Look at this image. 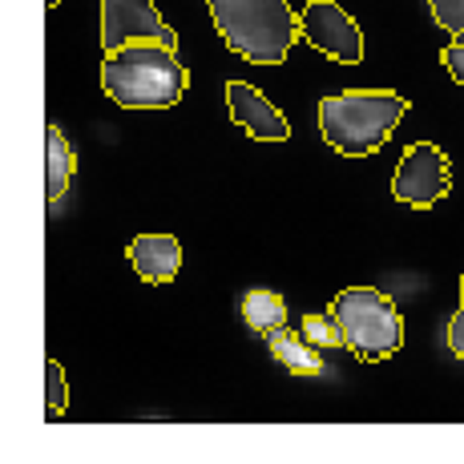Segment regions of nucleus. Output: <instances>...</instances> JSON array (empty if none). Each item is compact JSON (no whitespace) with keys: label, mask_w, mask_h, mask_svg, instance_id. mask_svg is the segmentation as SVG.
Instances as JSON below:
<instances>
[{"label":"nucleus","mask_w":464,"mask_h":464,"mask_svg":"<svg viewBox=\"0 0 464 464\" xmlns=\"http://www.w3.org/2000/svg\"><path fill=\"white\" fill-rule=\"evenodd\" d=\"M186 85H190V73L178 61V49L154 41L113 49L102 61V89L121 110H169L182 102Z\"/></svg>","instance_id":"obj_1"},{"label":"nucleus","mask_w":464,"mask_h":464,"mask_svg":"<svg viewBox=\"0 0 464 464\" xmlns=\"http://www.w3.org/2000/svg\"><path fill=\"white\" fill-rule=\"evenodd\" d=\"M408 113V97L392 89H343L319 102L324 141L343 158H368L388 146L392 130Z\"/></svg>","instance_id":"obj_2"},{"label":"nucleus","mask_w":464,"mask_h":464,"mask_svg":"<svg viewBox=\"0 0 464 464\" xmlns=\"http://www.w3.org/2000/svg\"><path fill=\"white\" fill-rule=\"evenodd\" d=\"M214 29L251 65H283L287 53L303 37L299 16L287 0H207Z\"/></svg>","instance_id":"obj_3"},{"label":"nucleus","mask_w":464,"mask_h":464,"mask_svg":"<svg viewBox=\"0 0 464 464\" xmlns=\"http://www.w3.org/2000/svg\"><path fill=\"white\" fill-rule=\"evenodd\" d=\"M332 315L339 319L347 335V347L363 363H380L400 352L404 343V319L396 303L376 287H347L332 299Z\"/></svg>","instance_id":"obj_4"},{"label":"nucleus","mask_w":464,"mask_h":464,"mask_svg":"<svg viewBox=\"0 0 464 464\" xmlns=\"http://www.w3.org/2000/svg\"><path fill=\"white\" fill-rule=\"evenodd\" d=\"M452 190V166L444 158V150L436 141H416V146L404 150L396 166V178H392V194L400 202L416 210H428Z\"/></svg>","instance_id":"obj_5"},{"label":"nucleus","mask_w":464,"mask_h":464,"mask_svg":"<svg viewBox=\"0 0 464 464\" xmlns=\"http://www.w3.org/2000/svg\"><path fill=\"white\" fill-rule=\"evenodd\" d=\"M303 41L315 53L339 61V65H360L363 61V33L335 0H307L299 13Z\"/></svg>","instance_id":"obj_6"},{"label":"nucleus","mask_w":464,"mask_h":464,"mask_svg":"<svg viewBox=\"0 0 464 464\" xmlns=\"http://www.w3.org/2000/svg\"><path fill=\"white\" fill-rule=\"evenodd\" d=\"M138 41H154L166 49H178L174 29L162 21L154 0H102V44L105 53L126 49Z\"/></svg>","instance_id":"obj_7"},{"label":"nucleus","mask_w":464,"mask_h":464,"mask_svg":"<svg viewBox=\"0 0 464 464\" xmlns=\"http://www.w3.org/2000/svg\"><path fill=\"white\" fill-rule=\"evenodd\" d=\"M227 105H230V118L251 133L255 141H287L291 138V126H287V118H283V110H275L255 85L230 82Z\"/></svg>","instance_id":"obj_8"},{"label":"nucleus","mask_w":464,"mask_h":464,"mask_svg":"<svg viewBox=\"0 0 464 464\" xmlns=\"http://www.w3.org/2000/svg\"><path fill=\"white\" fill-rule=\"evenodd\" d=\"M130 263L133 271L141 275L154 287H166V283L178 279V266H182V246H178L174 235H141L130 243Z\"/></svg>","instance_id":"obj_9"},{"label":"nucleus","mask_w":464,"mask_h":464,"mask_svg":"<svg viewBox=\"0 0 464 464\" xmlns=\"http://www.w3.org/2000/svg\"><path fill=\"white\" fill-rule=\"evenodd\" d=\"M266 352H271L275 363H283L291 376H319V372H324V355H319L315 343H307L303 332L279 327V332L266 335Z\"/></svg>","instance_id":"obj_10"},{"label":"nucleus","mask_w":464,"mask_h":464,"mask_svg":"<svg viewBox=\"0 0 464 464\" xmlns=\"http://www.w3.org/2000/svg\"><path fill=\"white\" fill-rule=\"evenodd\" d=\"M44 154H49V186H44V198L49 202H61L69 190V178H73L77 169V158H73V146H69L65 130L61 126H49V133H44Z\"/></svg>","instance_id":"obj_11"},{"label":"nucleus","mask_w":464,"mask_h":464,"mask_svg":"<svg viewBox=\"0 0 464 464\" xmlns=\"http://www.w3.org/2000/svg\"><path fill=\"white\" fill-rule=\"evenodd\" d=\"M243 319L255 335H271L287 324V299L271 287H251L243 295Z\"/></svg>","instance_id":"obj_12"},{"label":"nucleus","mask_w":464,"mask_h":464,"mask_svg":"<svg viewBox=\"0 0 464 464\" xmlns=\"http://www.w3.org/2000/svg\"><path fill=\"white\" fill-rule=\"evenodd\" d=\"M303 335H307V343H315L319 352H335V347H347V335L343 327H339V319L327 311V315H303Z\"/></svg>","instance_id":"obj_13"},{"label":"nucleus","mask_w":464,"mask_h":464,"mask_svg":"<svg viewBox=\"0 0 464 464\" xmlns=\"http://www.w3.org/2000/svg\"><path fill=\"white\" fill-rule=\"evenodd\" d=\"M44 400H49V416H61L69 404V383H65V368L57 360H49L44 368Z\"/></svg>","instance_id":"obj_14"},{"label":"nucleus","mask_w":464,"mask_h":464,"mask_svg":"<svg viewBox=\"0 0 464 464\" xmlns=\"http://www.w3.org/2000/svg\"><path fill=\"white\" fill-rule=\"evenodd\" d=\"M428 8H432L440 29H449L452 37H464V0H428Z\"/></svg>","instance_id":"obj_15"},{"label":"nucleus","mask_w":464,"mask_h":464,"mask_svg":"<svg viewBox=\"0 0 464 464\" xmlns=\"http://www.w3.org/2000/svg\"><path fill=\"white\" fill-rule=\"evenodd\" d=\"M440 61H444V69H449V73L464 85V37H457L452 44H444V49H440Z\"/></svg>","instance_id":"obj_16"},{"label":"nucleus","mask_w":464,"mask_h":464,"mask_svg":"<svg viewBox=\"0 0 464 464\" xmlns=\"http://www.w3.org/2000/svg\"><path fill=\"white\" fill-rule=\"evenodd\" d=\"M449 347H452V355H457V360H464V307L449 319Z\"/></svg>","instance_id":"obj_17"},{"label":"nucleus","mask_w":464,"mask_h":464,"mask_svg":"<svg viewBox=\"0 0 464 464\" xmlns=\"http://www.w3.org/2000/svg\"><path fill=\"white\" fill-rule=\"evenodd\" d=\"M460 307H464V279H460Z\"/></svg>","instance_id":"obj_18"},{"label":"nucleus","mask_w":464,"mask_h":464,"mask_svg":"<svg viewBox=\"0 0 464 464\" xmlns=\"http://www.w3.org/2000/svg\"><path fill=\"white\" fill-rule=\"evenodd\" d=\"M57 5H61V0H49V8H57Z\"/></svg>","instance_id":"obj_19"}]
</instances>
